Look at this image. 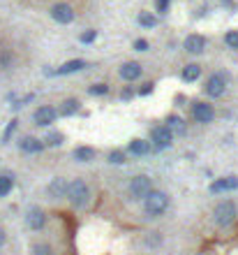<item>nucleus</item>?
<instances>
[{
	"instance_id": "26",
	"label": "nucleus",
	"mask_w": 238,
	"mask_h": 255,
	"mask_svg": "<svg viewBox=\"0 0 238 255\" xmlns=\"http://www.w3.org/2000/svg\"><path fill=\"white\" fill-rule=\"evenodd\" d=\"M10 191H12V179L10 176H0V197L7 195Z\"/></svg>"
},
{
	"instance_id": "18",
	"label": "nucleus",
	"mask_w": 238,
	"mask_h": 255,
	"mask_svg": "<svg viewBox=\"0 0 238 255\" xmlns=\"http://www.w3.org/2000/svg\"><path fill=\"white\" fill-rule=\"evenodd\" d=\"M74 158L79 160V162H90L95 158V151L90 146H79V149L74 151Z\"/></svg>"
},
{
	"instance_id": "3",
	"label": "nucleus",
	"mask_w": 238,
	"mask_h": 255,
	"mask_svg": "<svg viewBox=\"0 0 238 255\" xmlns=\"http://www.w3.org/2000/svg\"><path fill=\"white\" fill-rule=\"evenodd\" d=\"M213 218H215V223H218L220 227L231 225L234 223V218H236V207H234V202H220L218 207H215Z\"/></svg>"
},
{
	"instance_id": "17",
	"label": "nucleus",
	"mask_w": 238,
	"mask_h": 255,
	"mask_svg": "<svg viewBox=\"0 0 238 255\" xmlns=\"http://www.w3.org/2000/svg\"><path fill=\"white\" fill-rule=\"evenodd\" d=\"M130 151L134 156H146V153H150V144L144 139H134V142H130Z\"/></svg>"
},
{
	"instance_id": "7",
	"label": "nucleus",
	"mask_w": 238,
	"mask_h": 255,
	"mask_svg": "<svg viewBox=\"0 0 238 255\" xmlns=\"http://www.w3.org/2000/svg\"><path fill=\"white\" fill-rule=\"evenodd\" d=\"M192 116L197 118V123H210L213 116H215V112H213V107L208 105V102H194Z\"/></svg>"
},
{
	"instance_id": "8",
	"label": "nucleus",
	"mask_w": 238,
	"mask_h": 255,
	"mask_svg": "<svg viewBox=\"0 0 238 255\" xmlns=\"http://www.w3.org/2000/svg\"><path fill=\"white\" fill-rule=\"evenodd\" d=\"M51 16H53V21H58V23H70L74 19V12H72L70 5L58 2V5H53L51 7Z\"/></svg>"
},
{
	"instance_id": "36",
	"label": "nucleus",
	"mask_w": 238,
	"mask_h": 255,
	"mask_svg": "<svg viewBox=\"0 0 238 255\" xmlns=\"http://www.w3.org/2000/svg\"><path fill=\"white\" fill-rule=\"evenodd\" d=\"M5 241H7V237H5V230H2V227H0V248H2V246H5Z\"/></svg>"
},
{
	"instance_id": "2",
	"label": "nucleus",
	"mask_w": 238,
	"mask_h": 255,
	"mask_svg": "<svg viewBox=\"0 0 238 255\" xmlns=\"http://www.w3.org/2000/svg\"><path fill=\"white\" fill-rule=\"evenodd\" d=\"M65 197H67L74 207H86L88 200H90V188H88L83 181L74 179L72 183H67V192H65Z\"/></svg>"
},
{
	"instance_id": "29",
	"label": "nucleus",
	"mask_w": 238,
	"mask_h": 255,
	"mask_svg": "<svg viewBox=\"0 0 238 255\" xmlns=\"http://www.w3.org/2000/svg\"><path fill=\"white\" fill-rule=\"evenodd\" d=\"M30 100H32V93H28V96L19 97V100H12V107H14V109H21V107H23V105H28Z\"/></svg>"
},
{
	"instance_id": "15",
	"label": "nucleus",
	"mask_w": 238,
	"mask_h": 255,
	"mask_svg": "<svg viewBox=\"0 0 238 255\" xmlns=\"http://www.w3.org/2000/svg\"><path fill=\"white\" fill-rule=\"evenodd\" d=\"M83 67H86V61H79V58H76V61H67L62 67L53 70V75H72V72H79Z\"/></svg>"
},
{
	"instance_id": "10",
	"label": "nucleus",
	"mask_w": 238,
	"mask_h": 255,
	"mask_svg": "<svg viewBox=\"0 0 238 255\" xmlns=\"http://www.w3.org/2000/svg\"><path fill=\"white\" fill-rule=\"evenodd\" d=\"M238 188V179L236 176H224L210 183V192H224V191H236Z\"/></svg>"
},
{
	"instance_id": "1",
	"label": "nucleus",
	"mask_w": 238,
	"mask_h": 255,
	"mask_svg": "<svg viewBox=\"0 0 238 255\" xmlns=\"http://www.w3.org/2000/svg\"><path fill=\"white\" fill-rule=\"evenodd\" d=\"M144 209L148 216H162V213L169 209V197L166 192H160V191H150L148 195L144 197Z\"/></svg>"
},
{
	"instance_id": "24",
	"label": "nucleus",
	"mask_w": 238,
	"mask_h": 255,
	"mask_svg": "<svg viewBox=\"0 0 238 255\" xmlns=\"http://www.w3.org/2000/svg\"><path fill=\"white\" fill-rule=\"evenodd\" d=\"M224 42L231 47V49H238V31H229L224 35Z\"/></svg>"
},
{
	"instance_id": "33",
	"label": "nucleus",
	"mask_w": 238,
	"mask_h": 255,
	"mask_svg": "<svg viewBox=\"0 0 238 255\" xmlns=\"http://www.w3.org/2000/svg\"><path fill=\"white\" fill-rule=\"evenodd\" d=\"M95 40V31H88V32H83L81 35V42L86 44V42H93Z\"/></svg>"
},
{
	"instance_id": "16",
	"label": "nucleus",
	"mask_w": 238,
	"mask_h": 255,
	"mask_svg": "<svg viewBox=\"0 0 238 255\" xmlns=\"http://www.w3.org/2000/svg\"><path fill=\"white\" fill-rule=\"evenodd\" d=\"M65 192H67V179H53L49 183V195L51 197H65Z\"/></svg>"
},
{
	"instance_id": "28",
	"label": "nucleus",
	"mask_w": 238,
	"mask_h": 255,
	"mask_svg": "<svg viewBox=\"0 0 238 255\" xmlns=\"http://www.w3.org/2000/svg\"><path fill=\"white\" fill-rule=\"evenodd\" d=\"M90 93H93V96H106V93H109V86L95 84V86H90Z\"/></svg>"
},
{
	"instance_id": "20",
	"label": "nucleus",
	"mask_w": 238,
	"mask_h": 255,
	"mask_svg": "<svg viewBox=\"0 0 238 255\" xmlns=\"http://www.w3.org/2000/svg\"><path fill=\"white\" fill-rule=\"evenodd\" d=\"M60 112H62V116H72V114H76V112H79V100H65Z\"/></svg>"
},
{
	"instance_id": "14",
	"label": "nucleus",
	"mask_w": 238,
	"mask_h": 255,
	"mask_svg": "<svg viewBox=\"0 0 238 255\" xmlns=\"http://www.w3.org/2000/svg\"><path fill=\"white\" fill-rule=\"evenodd\" d=\"M19 149L23 151V153H37V151L44 149V144H42L40 139H35V137H23L19 142Z\"/></svg>"
},
{
	"instance_id": "32",
	"label": "nucleus",
	"mask_w": 238,
	"mask_h": 255,
	"mask_svg": "<svg viewBox=\"0 0 238 255\" xmlns=\"http://www.w3.org/2000/svg\"><path fill=\"white\" fill-rule=\"evenodd\" d=\"M134 49H136V51H148V42H146V40H136Z\"/></svg>"
},
{
	"instance_id": "21",
	"label": "nucleus",
	"mask_w": 238,
	"mask_h": 255,
	"mask_svg": "<svg viewBox=\"0 0 238 255\" xmlns=\"http://www.w3.org/2000/svg\"><path fill=\"white\" fill-rule=\"evenodd\" d=\"M166 123H169V130H178V132H185V126H183V118H178V116H169L166 118Z\"/></svg>"
},
{
	"instance_id": "27",
	"label": "nucleus",
	"mask_w": 238,
	"mask_h": 255,
	"mask_svg": "<svg viewBox=\"0 0 238 255\" xmlns=\"http://www.w3.org/2000/svg\"><path fill=\"white\" fill-rule=\"evenodd\" d=\"M14 130H16V121H12L10 126L5 128V132H2V144H7V142H10V137L14 135Z\"/></svg>"
},
{
	"instance_id": "25",
	"label": "nucleus",
	"mask_w": 238,
	"mask_h": 255,
	"mask_svg": "<svg viewBox=\"0 0 238 255\" xmlns=\"http://www.w3.org/2000/svg\"><path fill=\"white\" fill-rule=\"evenodd\" d=\"M109 162H114V165H123L125 162V153L123 151H111V153H109Z\"/></svg>"
},
{
	"instance_id": "19",
	"label": "nucleus",
	"mask_w": 238,
	"mask_h": 255,
	"mask_svg": "<svg viewBox=\"0 0 238 255\" xmlns=\"http://www.w3.org/2000/svg\"><path fill=\"white\" fill-rule=\"evenodd\" d=\"M199 77H201V67L199 65H185V70H183V79L185 81H197Z\"/></svg>"
},
{
	"instance_id": "30",
	"label": "nucleus",
	"mask_w": 238,
	"mask_h": 255,
	"mask_svg": "<svg viewBox=\"0 0 238 255\" xmlns=\"http://www.w3.org/2000/svg\"><path fill=\"white\" fill-rule=\"evenodd\" d=\"M0 65H2V67H10V65H12V56H10L7 49H2V51H0Z\"/></svg>"
},
{
	"instance_id": "34",
	"label": "nucleus",
	"mask_w": 238,
	"mask_h": 255,
	"mask_svg": "<svg viewBox=\"0 0 238 255\" xmlns=\"http://www.w3.org/2000/svg\"><path fill=\"white\" fill-rule=\"evenodd\" d=\"M139 93L141 96H150L153 93V84H144V88H139Z\"/></svg>"
},
{
	"instance_id": "22",
	"label": "nucleus",
	"mask_w": 238,
	"mask_h": 255,
	"mask_svg": "<svg viewBox=\"0 0 238 255\" xmlns=\"http://www.w3.org/2000/svg\"><path fill=\"white\" fill-rule=\"evenodd\" d=\"M139 23L146 26V28H153V26L157 23V19L153 16V14H148V12H141V14H139Z\"/></svg>"
},
{
	"instance_id": "6",
	"label": "nucleus",
	"mask_w": 238,
	"mask_h": 255,
	"mask_svg": "<svg viewBox=\"0 0 238 255\" xmlns=\"http://www.w3.org/2000/svg\"><path fill=\"white\" fill-rule=\"evenodd\" d=\"M150 192V179L148 176H134L132 183H130V195L134 197V200H141Z\"/></svg>"
},
{
	"instance_id": "11",
	"label": "nucleus",
	"mask_w": 238,
	"mask_h": 255,
	"mask_svg": "<svg viewBox=\"0 0 238 255\" xmlns=\"http://www.w3.org/2000/svg\"><path fill=\"white\" fill-rule=\"evenodd\" d=\"M28 227L30 230H42L44 227V223H46V216H44V211H42L40 207H32L30 211H28Z\"/></svg>"
},
{
	"instance_id": "31",
	"label": "nucleus",
	"mask_w": 238,
	"mask_h": 255,
	"mask_svg": "<svg viewBox=\"0 0 238 255\" xmlns=\"http://www.w3.org/2000/svg\"><path fill=\"white\" fill-rule=\"evenodd\" d=\"M49 253H51V248H49L46 244H37V246H35V255H49Z\"/></svg>"
},
{
	"instance_id": "9",
	"label": "nucleus",
	"mask_w": 238,
	"mask_h": 255,
	"mask_svg": "<svg viewBox=\"0 0 238 255\" xmlns=\"http://www.w3.org/2000/svg\"><path fill=\"white\" fill-rule=\"evenodd\" d=\"M56 116H58V112H56L53 107H40V109L35 112V123H37V126H49V123L56 121Z\"/></svg>"
},
{
	"instance_id": "5",
	"label": "nucleus",
	"mask_w": 238,
	"mask_h": 255,
	"mask_svg": "<svg viewBox=\"0 0 238 255\" xmlns=\"http://www.w3.org/2000/svg\"><path fill=\"white\" fill-rule=\"evenodd\" d=\"M224 88H227V75H213V77H208V81H206V93L210 97H220L222 93H224Z\"/></svg>"
},
{
	"instance_id": "4",
	"label": "nucleus",
	"mask_w": 238,
	"mask_h": 255,
	"mask_svg": "<svg viewBox=\"0 0 238 255\" xmlns=\"http://www.w3.org/2000/svg\"><path fill=\"white\" fill-rule=\"evenodd\" d=\"M150 139H153V144H155L157 149H169L171 142H174V132H171L166 126H157V128H153Z\"/></svg>"
},
{
	"instance_id": "13",
	"label": "nucleus",
	"mask_w": 238,
	"mask_h": 255,
	"mask_svg": "<svg viewBox=\"0 0 238 255\" xmlns=\"http://www.w3.org/2000/svg\"><path fill=\"white\" fill-rule=\"evenodd\" d=\"M206 49V40L201 37V35H190L185 40V51L190 53H201Z\"/></svg>"
},
{
	"instance_id": "23",
	"label": "nucleus",
	"mask_w": 238,
	"mask_h": 255,
	"mask_svg": "<svg viewBox=\"0 0 238 255\" xmlns=\"http://www.w3.org/2000/svg\"><path fill=\"white\" fill-rule=\"evenodd\" d=\"M44 142H46L49 146H60V144H62V135H60V132H49Z\"/></svg>"
},
{
	"instance_id": "35",
	"label": "nucleus",
	"mask_w": 238,
	"mask_h": 255,
	"mask_svg": "<svg viewBox=\"0 0 238 255\" xmlns=\"http://www.w3.org/2000/svg\"><path fill=\"white\" fill-rule=\"evenodd\" d=\"M166 7H169V0H157V10L160 12H164Z\"/></svg>"
},
{
	"instance_id": "12",
	"label": "nucleus",
	"mask_w": 238,
	"mask_h": 255,
	"mask_svg": "<svg viewBox=\"0 0 238 255\" xmlns=\"http://www.w3.org/2000/svg\"><path fill=\"white\" fill-rule=\"evenodd\" d=\"M120 77H123L125 81H134V79H139V77H141V65L134 63V61L125 63L123 67H120Z\"/></svg>"
}]
</instances>
